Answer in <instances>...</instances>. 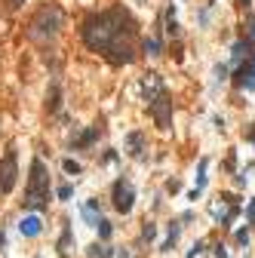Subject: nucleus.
<instances>
[{
    "label": "nucleus",
    "mask_w": 255,
    "mask_h": 258,
    "mask_svg": "<svg viewBox=\"0 0 255 258\" xmlns=\"http://www.w3.org/2000/svg\"><path fill=\"white\" fill-rule=\"evenodd\" d=\"M80 34H83V43L92 52L108 55L114 65H129L135 58V22L123 6L89 16Z\"/></svg>",
    "instance_id": "1"
},
{
    "label": "nucleus",
    "mask_w": 255,
    "mask_h": 258,
    "mask_svg": "<svg viewBox=\"0 0 255 258\" xmlns=\"http://www.w3.org/2000/svg\"><path fill=\"white\" fill-rule=\"evenodd\" d=\"M22 206L28 212H40V209L50 206V172H46L43 160H34L31 163V175H28V191H25V200Z\"/></svg>",
    "instance_id": "2"
},
{
    "label": "nucleus",
    "mask_w": 255,
    "mask_h": 258,
    "mask_svg": "<svg viewBox=\"0 0 255 258\" xmlns=\"http://www.w3.org/2000/svg\"><path fill=\"white\" fill-rule=\"evenodd\" d=\"M62 9L55 6V3H43L37 13H34L31 19V25H28V37L31 40H37V43H50L55 34L62 31Z\"/></svg>",
    "instance_id": "3"
},
{
    "label": "nucleus",
    "mask_w": 255,
    "mask_h": 258,
    "mask_svg": "<svg viewBox=\"0 0 255 258\" xmlns=\"http://www.w3.org/2000/svg\"><path fill=\"white\" fill-rule=\"evenodd\" d=\"M16 179H19V157H16V148L9 145L6 154L0 157V194H9V191H13Z\"/></svg>",
    "instance_id": "4"
},
{
    "label": "nucleus",
    "mask_w": 255,
    "mask_h": 258,
    "mask_svg": "<svg viewBox=\"0 0 255 258\" xmlns=\"http://www.w3.org/2000/svg\"><path fill=\"white\" fill-rule=\"evenodd\" d=\"M111 200H114V209L117 212H129L132 209V200H135V187H132V181L129 179H117L114 181V191H111Z\"/></svg>",
    "instance_id": "5"
},
{
    "label": "nucleus",
    "mask_w": 255,
    "mask_h": 258,
    "mask_svg": "<svg viewBox=\"0 0 255 258\" xmlns=\"http://www.w3.org/2000/svg\"><path fill=\"white\" fill-rule=\"evenodd\" d=\"M148 104H151V114H154L157 126L160 129H169L172 126V102H169L166 92H163V96H157L154 102H148Z\"/></svg>",
    "instance_id": "6"
},
{
    "label": "nucleus",
    "mask_w": 255,
    "mask_h": 258,
    "mask_svg": "<svg viewBox=\"0 0 255 258\" xmlns=\"http://www.w3.org/2000/svg\"><path fill=\"white\" fill-rule=\"evenodd\" d=\"M237 86L240 89H255V58L237 71Z\"/></svg>",
    "instance_id": "7"
},
{
    "label": "nucleus",
    "mask_w": 255,
    "mask_h": 258,
    "mask_svg": "<svg viewBox=\"0 0 255 258\" xmlns=\"http://www.w3.org/2000/svg\"><path fill=\"white\" fill-rule=\"evenodd\" d=\"M142 86H145V96H148V102H154L157 96H163V83H160V74H148L145 80H142Z\"/></svg>",
    "instance_id": "8"
},
{
    "label": "nucleus",
    "mask_w": 255,
    "mask_h": 258,
    "mask_svg": "<svg viewBox=\"0 0 255 258\" xmlns=\"http://www.w3.org/2000/svg\"><path fill=\"white\" fill-rule=\"evenodd\" d=\"M126 148H129V154L135 157V160H142L145 157V135L142 132H129V135H126Z\"/></svg>",
    "instance_id": "9"
},
{
    "label": "nucleus",
    "mask_w": 255,
    "mask_h": 258,
    "mask_svg": "<svg viewBox=\"0 0 255 258\" xmlns=\"http://www.w3.org/2000/svg\"><path fill=\"white\" fill-rule=\"evenodd\" d=\"M19 231L25 233V237H37V233L43 231V221H40L37 215H28V218H22V225H19Z\"/></svg>",
    "instance_id": "10"
},
{
    "label": "nucleus",
    "mask_w": 255,
    "mask_h": 258,
    "mask_svg": "<svg viewBox=\"0 0 255 258\" xmlns=\"http://www.w3.org/2000/svg\"><path fill=\"white\" fill-rule=\"evenodd\" d=\"M59 104H62V92H59V83H52L50 92H46V108H50V114H59Z\"/></svg>",
    "instance_id": "11"
},
{
    "label": "nucleus",
    "mask_w": 255,
    "mask_h": 258,
    "mask_svg": "<svg viewBox=\"0 0 255 258\" xmlns=\"http://www.w3.org/2000/svg\"><path fill=\"white\" fill-rule=\"evenodd\" d=\"M96 135H99V126H92V129H86L83 135L77 138V148H89L92 142H96Z\"/></svg>",
    "instance_id": "12"
},
{
    "label": "nucleus",
    "mask_w": 255,
    "mask_h": 258,
    "mask_svg": "<svg viewBox=\"0 0 255 258\" xmlns=\"http://www.w3.org/2000/svg\"><path fill=\"white\" fill-rule=\"evenodd\" d=\"M166 31L172 34V37H178V22H176V9H166Z\"/></svg>",
    "instance_id": "13"
},
{
    "label": "nucleus",
    "mask_w": 255,
    "mask_h": 258,
    "mask_svg": "<svg viewBox=\"0 0 255 258\" xmlns=\"http://www.w3.org/2000/svg\"><path fill=\"white\" fill-rule=\"evenodd\" d=\"M142 46H145V52H148V55H160V50H163V46H160V40H157V37H148V40H145Z\"/></svg>",
    "instance_id": "14"
},
{
    "label": "nucleus",
    "mask_w": 255,
    "mask_h": 258,
    "mask_svg": "<svg viewBox=\"0 0 255 258\" xmlns=\"http://www.w3.org/2000/svg\"><path fill=\"white\" fill-rule=\"evenodd\" d=\"M83 218H86V221H92V225H99V221H102V218L96 215V200L83 206Z\"/></svg>",
    "instance_id": "15"
},
{
    "label": "nucleus",
    "mask_w": 255,
    "mask_h": 258,
    "mask_svg": "<svg viewBox=\"0 0 255 258\" xmlns=\"http://www.w3.org/2000/svg\"><path fill=\"white\" fill-rule=\"evenodd\" d=\"M176 240H178V225H172V228H169V237H166V243H163V249H172Z\"/></svg>",
    "instance_id": "16"
},
{
    "label": "nucleus",
    "mask_w": 255,
    "mask_h": 258,
    "mask_svg": "<svg viewBox=\"0 0 255 258\" xmlns=\"http://www.w3.org/2000/svg\"><path fill=\"white\" fill-rule=\"evenodd\" d=\"M249 52V43L246 40H240V43H234V58H243V55H246Z\"/></svg>",
    "instance_id": "17"
},
{
    "label": "nucleus",
    "mask_w": 255,
    "mask_h": 258,
    "mask_svg": "<svg viewBox=\"0 0 255 258\" xmlns=\"http://www.w3.org/2000/svg\"><path fill=\"white\" fill-rule=\"evenodd\" d=\"M99 237H102V240H108V237H111V221H105V218L99 221Z\"/></svg>",
    "instance_id": "18"
},
{
    "label": "nucleus",
    "mask_w": 255,
    "mask_h": 258,
    "mask_svg": "<svg viewBox=\"0 0 255 258\" xmlns=\"http://www.w3.org/2000/svg\"><path fill=\"white\" fill-rule=\"evenodd\" d=\"M89 255H92V258H108L111 252L105 249V246H89Z\"/></svg>",
    "instance_id": "19"
},
{
    "label": "nucleus",
    "mask_w": 255,
    "mask_h": 258,
    "mask_svg": "<svg viewBox=\"0 0 255 258\" xmlns=\"http://www.w3.org/2000/svg\"><path fill=\"white\" fill-rule=\"evenodd\" d=\"M62 166H65V172H68V175H80V163H74V160H65Z\"/></svg>",
    "instance_id": "20"
},
{
    "label": "nucleus",
    "mask_w": 255,
    "mask_h": 258,
    "mask_svg": "<svg viewBox=\"0 0 255 258\" xmlns=\"http://www.w3.org/2000/svg\"><path fill=\"white\" fill-rule=\"evenodd\" d=\"M154 233H157V228L151 225V221H145V228H142V240H154Z\"/></svg>",
    "instance_id": "21"
},
{
    "label": "nucleus",
    "mask_w": 255,
    "mask_h": 258,
    "mask_svg": "<svg viewBox=\"0 0 255 258\" xmlns=\"http://www.w3.org/2000/svg\"><path fill=\"white\" fill-rule=\"evenodd\" d=\"M59 197H62V200H68V197H71V184H62V187H59Z\"/></svg>",
    "instance_id": "22"
},
{
    "label": "nucleus",
    "mask_w": 255,
    "mask_h": 258,
    "mask_svg": "<svg viewBox=\"0 0 255 258\" xmlns=\"http://www.w3.org/2000/svg\"><path fill=\"white\" fill-rule=\"evenodd\" d=\"M215 74H218V80H225V77H228V68H225V65H218V68H215Z\"/></svg>",
    "instance_id": "23"
},
{
    "label": "nucleus",
    "mask_w": 255,
    "mask_h": 258,
    "mask_svg": "<svg viewBox=\"0 0 255 258\" xmlns=\"http://www.w3.org/2000/svg\"><path fill=\"white\" fill-rule=\"evenodd\" d=\"M6 6H9V9H19V6H22V0H6Z\"/></svg>",
    "instance_id": "24"
},
{
    "label": "nucleus",
    "mask_w": 255,
    "mask_h": 258,
    "mask_svg": "<svg viewBox=\"0 0 255 258\" xmlns=\"http://www.w3.org/2000/svg\"><path fill=\"white\" fill-rule=\"evenodd\" d=\"M240 6H249V0H240Z\"/></svg>",
    "instance_id": "25"
},
{
    "label": "nucleus",
    "mask_w": 255,
    "mask_h": 258,
    "mask_svg": "<svg viewBox=\"0 0 255 258\" xmlns=\"http://www.w3.org/2000/svg\"><path fill=\"white\" fill-rule=\"evenodd\" d=\"M138 3H142V0H138Z\"/></svg>",
    "instance_id": "26"
}]
</instances>
